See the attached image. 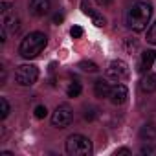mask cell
I'll return each mask as SVG.
<instances>
[{
  "label": "cell",
  "instance_id": "1",
  "mask_svg": "<svg viewBox=\"0 0 156 156\" xmlns=\"http://www.w3.org/2000/svg\"><path fill=\"white\" fill-rule=\"evenodd\" d=\"M151 17H152V6L149 2H145V0H138L127 11V26L132 31L140 33L147 28Z\"/></svg>",
  "mask_w": 156,
  "mask_h": 156
},
{
  "label": "cell",
  "instance_id": "2",
  "mask_svg": "<svg viewBox=\"0 0 156 156\" xmlns=\"http://www.w3.org/2000/svg\"><path fill=\"white\" fill-rule=\"evenodd\" d=\"M46 35L44 33H41V31H31L30 35H26L24 39H22V42H20V46H19V51H20V55L24 57V59H33V57H37L42 50H44V46H46Z\"/></svg>",
  "mask_w": 156,
  "mask_h": 156
},
{
  "label": "cell",
  "instance_id": "3",
  "mask_svg": "<svg viewBox=\"0 0 156 156\" xmlns=\"http://www.w3.org/2000/svg\"><path fill=\"white\" fill-rule=\"evenodd\" d=\"M66 152L70 156H88L92 154V141L83 134H72L66 140Z\"/></svg>",
  "mask_w": 156,
  "mask_h": 156
},
{
  "label": "cell",
  "instance_id": "4",
  "mask_svg": "<svg viewBox=\"0 0 156 156\" xmlns=\"http://www.w3.org/2000/svg\"><path fill=\"white\" fill-rule=\"evenodd\" d=\"M39 79V70L33 64H20L15 70V81L20 87H31Z\"/></svg>",
  "mask_w": 156,
  "mask_h": 156
},
{
  "label": "cell",
  "instance_id": "5",
  "mask_svg": "<svg viewBox=\"0 0 156 156\" xmlns=\"http://www.w3.org/2000/svg\"><path fill=\"white\" fill-rule=\"evenodd\" d=\"M72 119H73V112H72V108L68 105H59L51 114V125L57 127V129L68 127L72 123Z\"/></svg>",
  "mask_w": 156,
  "mask_h": 156
},
{
  "label": "cell",
  "instance_id": "6",
  "mask_svg": "<svg viewBox=\"0 0 156 156\" xmlns=\"http://www.w3.org/2000/svg\"><path fill=\"white\" fill-rule=\"evenodd\" d=\"M129 64L121 59H116L110 62V66L107 68V75L108 79H114V81H121V79H127L129 77Z\"/></svg>",
  "mask_w": 156,
  "mask_h": 156
},
{
  "label": "cell",
  "instance_id": "7",
  "mask_svg": "<svg viewBox=\"0 0 156 156\" xmlns=\"http://www.w3.org/2000/svg\"><path fill=\"white\" fill-rule=\"evenodd\" d=\"M50 9H51L50 0H31L30 2V13L33 17H44L50 13Z\"/></svg>",
  "mask_w": 156,
  "mask_h": 156
},
{
  "label": "cell",
  "instance_id": "8",
  "mask_svg": "<svg viewBox=\"0 0 156 156\" xmlns=\"http://www.w3.org/2000/svg\"><path fill=\"white\" fill-rule=\"evenodd\" d=\"M108 98H110V101L114 105H123L127 101V98H129V90H127L125 85H114L110 88V96Z\"/></svg>",
  "mask_w": 156,
  "mask_h": 156
},
{
  "label": "cell",
  "instance_id": "9",
  "mask_svg": "<svg viewBox=\"0 0 156 156\" xmlns=\"http://www.w3.org/2000/svg\"><path fill=\"white\" fill-rule=\"evenodd\" d=\"M81 9H83V13H85V15H88V17L92 19L94 26H98V28H103V26H105V19H103L99 13H96V11L88 6L87 0H83V2H81Z\"/></svg>",
  "mask_w": 156,
  "mask_h": 156
},
{
  "label": "cell",
  "instance_id": "10",
  "mask_svg": "<svg viewBox=\"0 0 156 156\" xmlns=\"http://www.w3.org/2000/svg\"><path fill=\"white\" fill-rule=\"evenodd\" d=\"M156 61V51L154 50H147L141 53V61H140V72H149L151 66Z\"/></svg>",
  "mask_w": 156,
  "mask_h": 156
},
{
  "label": "cell",
  "instance_id": "11",
  "mask_svg": "<svg viewBox=\"0 0 156 156\" xmlns=\"http://www.w3.org/2000/svg\"><path fill=\"white\" fill-rule=\"evenodd\" d=\"M110 85L105 81V79H98L96 83H94V94L98 96V98H108L110 96Z\"/></svg>",
  "mask_w": 156,
  "mask_h": 156
},
{
  "label": "cell",
  "instance_id": "12",
  "mask_svg": "<svg viewBox=\"0 0 156 156\" xmlns=\"http://www.w3.org/2000/svg\"><path fill=\"white\" fill-rule=\"evenodd\" d=\"M140 88H141L143 92H152V90H156V75H154V73H147L143 79H141V83H140Z\"/></svg>",
  "mask_w": 156,
  "mask_h": 156
},
{
  "label": "cell",
  "instance_id": "13",
  "mask_svg": "<svg viewBox=\"0 0 156 156\" xmlns=\"http://www.w3.org/2000/svg\"><path fill=\"white\" fill-rule=\"evenodd\" d=\"M4 28H6L8 31H11V33H17L19 28H20V20H19V17H15V15L6 17V19H4Z\"/></svg>",
  "mask_w": 156,
  "mask_h": 156
},
{
  "label": "cell",
  "instance_id": "14",
  "mask_svg": "<svg viewBox=\"0 0 156 156\" xmlns=\"http://www.w3.org/2000/svg\"><path fill=\"white\" fill-rule=\"evenodd\" d=\"M140 136H141V138H147V141H149V140H154V138H156V127H152V125L141 127Z\"/></svg>",
  "mask_w": 156,
  "mask_h": 156
},
{
  "label": "cell",
  "instance_id": "15",
  "mask_svg": "<svg viewBox=\"0 0 156 156\" xmlns=\"http://www.w3.org/2000/svg\"><path fill=\"white\" fill-rule=\"evenodd\" d=\"M81 90H83L81 83H70V87H68L66 94H68V98H77V96L81 94Z\"/></svg>",
  "mask_w": 156,
  "mask_h": 156
},
{
  "label": "cell",
  "instance_id": "16",
  "mask_svg": "<svg viewBox=\"0 0 156 156\" xmlns=\"http://www.w3.org/2000/svg\"><path fill=\"white\" fill-rule=\"evenodd\" d=\"M9 103H8V99L6 98H0V118L2 119H6L8 116H9Z\"/></svg>",
  "mask_w": 156,
  "mask_h": 156
},
{
  "label": "cell",
  "instance_id": "17",
  "mask_svg": "<svg viewBox=\"0 0 156 156\" xmlns=\"http://www.w3.org/2000/svg\"><path fill=\"white\" fill-rule=\"evenodd\" d=\"M79 68L85 70V72H98V70H99L94 61H81V62H79Z\"/></svg>",
  "mask_w": 156,
  "mask_h": 156
},
{
  "label": "cell",
  "instance_id": "18",
  "mask_svg": "<svg viewBox=\"0 0 156 156\" xmlns=\"http://www.w3.org/2000/svg\"><path fill=\"white\" fill-rule=\"evenodd\" d=\"M147 42L156 44V22H154V24H151V28L147 30Z\"/></svg>",
  "mask_w": 156,
  "mask_h": 156
},
{
  "label": "cell",
  "instance_id": "19",
  "mask_svg": "<svg viewBox=\"0 0 156 156\" xmlns=\"http://www.w3.org/2000/svg\"><path fill=\"white\" fill-rule=\"evenodd\" d=\"M46 116H48V108H46L44 105H39V107H35V118L42 119V118H46Z\"/></svg>",
  "mask_w": 156,
  "mask_h": 156
},
{
  "label": "cell",
  "instance_id": "20",
  "mask_svg": "<svg viewBox=\"0 0 156 156\" xmlns=\"http://www.w3.org/2000/svg\"><path fill=\"white\" fill-rule=\"evenodd\" d=\"M70 35H72L73 39H81V37H83V28H81V26H73V28L70 30Z\"/></svg>",
  "mask_w": 156,
  "mask_h": 156
},
{
  "label": "cell",
  "instance_id": "21",
  "mask_svg": "<svg viewBox=\"0 0 156 156\" xmlns=\"http://www.w3.org/2000/svg\"><path fill=\"white\" fill-rule=\"evenodd\" d=\"M125 48H127V51H130V53H132V51L138 48V42H136V41H130V39H127V41H125Z\"/></svg>",
  "mask_w": 156,
  "mask_h": 156
},
{
  "label": "cell",
  "instance_id": "22",
  "mask_svg": "<svg viewBox=\"0 0 156 156\" xmlns=\"http://www.w3.org/2000/svg\"><path fill=\"white\" fill-rule=\"evenodd\" d=\"M9 8H11L9 2H2V4H0V13H4V15H6V13L9 11Z\"/></svg>",
  "mask_w": 156,
  "mask_h": 156
},
{
  "label": "cell",
  "instance_id": "23",
  "mask_svg": "<svg viewBox=\"0 0 156 156\" xmlns=\"http://www.w3.org/2000/svg\"><path fill=\"white\" fill-rule=\"evenodd\" d=\"M154 152H156L154 147H149V145L147 147H141V154H154Z\"/></svg>",
  "mask_w": 156,
  "mask_h": 156
},
{
  "label": "cell",
  "instance_id": "24",
  "mask_svg": "<svg viewBox=\"0 0 156 156\" xmlns=\"http://www.w3.org/2000/svg\"><path fill=\"white\" fill-rule=\"evenodd\" d=\"M96 2H98V6H101V8H105V6H110V4L114 2V0H96Z\"/></svg>",
  "mask_w": 156,
  "mask_h": 156
},
{
  "label": "cell",
  "instance_id": "25",
  "mask_svg": "<svg viewBox=\"0 0 156 156\" xmlns=\"http://www.w3.org/2000/svg\"><path fill=\"white\" fill-rule=\"evenodd\" d=\"M62 20H64V17H62V15H59V13H57V15H53V22H55V24H61Z\"/></svg>",
  "mask_w": 156,
  "mask_h": 156
},
{
  "label": "cell",
  "instance_id": "26",
  "mask_svg": "<svg viewBox=\"0 0 156 156\" xmlns=\"http://www.w3.org/2000/svg\"><path fill=\"white\" fill-rule=\"evenodd\" d=\"M94 116H96V114H94V110H87V114H85V119L92 121V119H94Z\"/></svg>",
  "mask_w": 156,
  "mask_h": 156
},
{
  "label": "cell",
  "instance_id": "27",
  "mask_svg": "<svg viewBox=\"0 0 156 156\" xmlns=\"http://www.w3.org/2000/svg\"><path fill=\"white\" fill-rule=\"evenodd\" d=\"M116 154H130V151H129V149H118Z\"/></svg>",
  "mask_w": 156,
  "mask_h": 156
}]
</instances>
